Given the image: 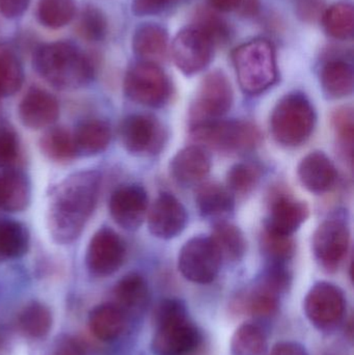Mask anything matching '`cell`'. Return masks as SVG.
<instances>
[{
    "label": "cell",
    "instance_id": "cell-1",
    "mask_svg": "<svg viewBox=\"0 0 354 355\" xmlns=\"http://www.w3.org/2000/svg\"><path fill=\"white\" fill-rule=\"evenodd\" d=\"M101 176L97 171L64 178L50 194L46 223L50 237L60 245L76 241L97 207Z\"/></svg>",
    "mask_w": 354,
    "mask_h": 355
},
{
    "label": "cell",
    "instance_id": "cell-2",
    "mask_svg": "<svg viewBox=\"0 0 354 355\" xmlns=\"http://www.w3.org/2000/svg\"><path fill=\"white\" fill-rule=\"evenodd\" d=\"M33 67L44 80L62 91L81 89L95 75L89 56L69 42H54L37 48L33 54Z\"/></svg>",
    "mask_w": 354,
    "mask_h": 355
},
{
    "label": "cell",
    "instance_id": "cell-3",
    "mask_svg": "<svg viewBox=\"0 0 354 355\" xmlns=\"http://www.w3.org/2000/svg\"><path fill=\"white\" fill-rule=\"evenodd\" d=\"M153 318L155 333L151 346L156 355H191L201 345V333L181 300H162Z\"/></svg>",
    "mask_w": 354,
    "mask_h": 355
},
{
    "label": "cell",
    "instance_id": "cell-4",
    "mask_svg": "<svg viewBox=\"0 0 354 355\" xmlns=\"http://www.w3.org/2000/svg\"><path fill=\"white\" fill-rule=\"evenodd\" d=\"M232 60L239 85L249 95L263 93L278 79L276 51L268 40L241 44L233 52Z\"/></svg>",
    "mask_w": 354,
    "mask_h": 355
},
{
    "label": "cell",
    "instance_id": "cell-5",
    "mask_svg": "<svg viewBox=\"0 0 354 355\" xmlns=\"http://www.w3.org/2000/svg\"><path fill=\"white\" fill-rule=\"evenodd\" d=\"M191 139L204 149L220 153H247L259 147L260 129L249 121L218 120L191 127Z\"/></svg>",
    "mask_w": 354,
    "mask_h": 355
},
{
    "label": "cell",
    "instance_id": "cell-6",
    "mask_svg": "<svg viewBox=\"0 0 354 355\" xmlns=\"http://www.w3.org/2000/svg\"><path fill=\"white\" fill-rule=\"evenodd\" d=\"M315 123V110L310 100L303 94L293 93L276 104L270 119V129L276 143L295 148L310 139Z\"/></svg>",
    "mask_w": 354,
    "mask_h": 355
},
{
    "label": "cell",
    "instance_id": "cell-7",
    "mask_svg": "<svg viewBox=\"0 0 354 355\" xmlns=\"http://www.w3.org/2000/svg\"><path fill=\"white\" fill-rule=\"evenodd\" d=\"M233 99L232 85L224 73L206 75L189 108L191 127L220 120L232 107Z\"/></svg>",
    "mask_w": 354,
    "mask_h": 355
},
{
    "label": "cell",
    "instance_id": "cell-8",
    "mask_svg": "<svg viewBox=\"0 0 354 355\" xmlns=\"http://www.w3.org/2000/svg\"><path fill=\"white\" fill-rule=\"evenodd\" d=\"M124 91L135 103L148 107H161L170 99L172 85L168 75L157 64L141 62L127 72Z\"/></svg>",
    "mask_w": 354,
    "mask_h": 355
},
{
    "label": "cell",
    "instance_id": "cell-9",
    "mask_svg": "<svg viewBox=\"0 0 354 355\" xmlns=\"http://www.w3.org/2000/svg\"><path fill=\"white\" fill-rule=\"evenodd\" d=\"M222 263V256L211 238L195 237L181 248L178 268L193 283L210 284L218 277Z\"/></svg>",
    "mask_w": 354,
    "mask_h": 355
},
{
    "label": "cell",
    "instance_id": "cell-10",
    "mask_svg": "<svg viewBox=\"0 0 354 355\" xmlns=\"http://www.w3.org/2000/svg\"><path fill=\"white\" fill-rule=\"evenodd\" d=\"M303 309L306 316L316 329L333 331L344 318L346 300L338 286L319 282L308 292Z\"/></svg>",
    "mask_w": 354,
    "mask_h": 355
},
{
    "label": "cell",
    "instance_id": "cell-11",
    "mask_svg": "<svg viewBox=\"0 0 354 355\" xmlns=\"http://www.w3.org/2000/svg\"><path fill=\"white\" fill-rule=\"evenodd\" d=\"M161 123L150 114H131L120 127V139L127 152L136 156L155 155L166 143Z\"/></svg>",
    "mask_w": 354,
    "mask_h": 355
},
{
    "label": "cell",
    "instance_id": "cell-12",
    "mask_svg": "<svg viewBox=\"0 0 354 355\" xmlns=\"http://www.w3.org/2000/svg\"><path fill=\"white\" fill-rule=\"evenodd\" d=\"M213 49L211 40L193 25L177 33L170 52L179 70L184 74L193 75L201 72L210 64Z\"/></svg>",
    "mask_w": 354,
    "mask_h": 355
},
{
    "label": "cell",
    "instance_id": "cell-13",
    "mask_svg": "<svg viewBox=\"0 0 354 355\" xmlns=\"http://www.w3.org/2000/svg\"><path fill=\"white\" fill-rule=\"evenodd\" d=\"M351 233L344 220L330 218L324 220L315 231L313 252L316 260L328 272L338 270L348 252Z\"/></svg>",
    "mask_w": 354,
    "mask_h": 355
},
{
    "label": "cell",
    "instance_id": "cell-14",
    "mask_svg": "<svg viewBox=\"0 0 354 355\" xmlns=\"http://www.w3.org/2000/svg\"><path fill=\"white\" fill-rule=\"evenodd\" d=\"M126 246L118 233L104 227L98 230L87 246V269L91 275L106 277L114 275L124 263Z\"/></svg>",
    "mask_w": 354,
    "mask_h": 355
},
{
    "label": "cell",
    "instance_id": "cell-15",
    "mask_svg": "<svg viewBox=\"0 0 354 355\" xmlns=\"http://www.w3.org/2000/svg\"><path fill=\"white\" fill-rule=\"evenodd\" d=\"M148 206L147 191L139 184H126L116 188L108 205L114 223L126 231H136L141 227L147 216Z\"/></svg>",
    "mask_w": 354,
    "mask_h": 355
},
{
    "label": "cell",
    "instance_id": "cell-16",
    "mask_svg": "<svg viewBox=\"0 0 354 355\" xmlns=\"http://www.w3.org/2000/svg\"><path fill=\"white\" fill-rule=\"evenodd\" d=\"M187 213L182 202L172 194H160L148 214V225L152 235L160 239H172L186 227Z\"/></svg>",
    "mask_w": 354,
    "mask_h": 355
},
{
    "label": "cell",
    "instance_id": "cell-17",
    "mask_svg": "<svg viewBox=\"0 0 354 355\" xmlns=\"http://www.w3.org/2000/svg\"><path fill=\"white\" fill-rule=\"evenodd\" d=\"M283 292L264 275L249 289L240 292L232 302L236 314L266 318L276 314Z\"/></svg>",
    "mask_w": 354,
    "mask_h": 355
},
{
    "label": "cell",
    "instance_id": "cell-18",
    "mask_svg": "<svg viewBox=\"0 0 354 355\" xmlns=\"http://www.w3.org/2000/svg\"><path fill=\"white\" fill-rule=\"evenodd\" d=\"M18 116L23 126L30 130L49 128L60 116V103L49 92L35 87L21 100Z\"/></svg>",
    "mask_w": 354,
    "mask_h": 355
},
{
    "label": "cell",
    "instance_id": "cell-19",
    "mask_svg": "<svg viewBox=\"0 0 354 355\" xmlns=\"http://www.w3.org/2000/svg\"><path fill=\"white\" fill-rule=\"evenodd\" d=\"M309 207L287 192H276L270 200L269 219L265 227L292 236L309 217Z\"/></svg>",
    "mask_w": 354,
    "mask_h": 355
},
{
    "label": "cell",
    "instance_id": "cell-20",
    "mask_svg": "<svg viewBox=\"0 0 354 355\" xmlns=\"http://www.w3.org/2000/svg\"><path fill=\"white\" fill-rule=\"evenodd\" d=\"M211 159L206 149L200 146H189L179 151L170 160V175L182 186L201 183L209 175Z\"/></svg>",
    "mask_w": 354,
    "mask_h": 355
},
{
    "label": "cell",
    "instance_id": "cell-21",
    "mask_svg": "<svg viewBox=\"0 0 354 355\" xmlns=\"http://www.w3.org/2000/svg\"><path fill=\"white\" fill-rule=\"evenodd\" d=\"M297 175L303 187L316 194L330 191L338 179L336 166L320 151L312 152L303 158L297 168Z\"/></svg>",
    "mask_w": 354,
    "mask_h": 355
},
{
    "label": "cell",
    "instance_id": "cell-22",
    "mask_svg": "<svg viewBox=\"0 0 354 355\" xmlns=\"http://www.w3.org/2000/svg\"><path fill=\"white\" fill-rule=\"evenodd\" d=\"M31 200V183L24 172L6 168L0 173V209L8 212H22Z\"/></svg>",
    "mask_w": 354,
    "mask_h": 355
},
{
    "label": "cell",
    "instance_id": "cell-23",
    "mask_svg": "<svg viewBox=\"0 0 354 355\" xmlns=\"http://www.w3.org/2000/svg\"><path fill=\"white\" fill-rule=\"evenodd\" d=\"M73 135L77 157H93L103 153L112 141V128L101 120L81 123Z\"/></svg>",
    "mask_w": 354,
    "mask_h": 355
},
{
    "label": "cell",
    "instance_id": "cell-24",
    "mask_svg": "<svg viewBox=\"0 0 354 355\" xmlns=\"http://www.w3.org/2000/svg\"><path fill=\"white\" fill-rule=\"evenodd\" d=\"M132 46L135 54L143 60L141 62L157 64L168 56V33L157 24L143 25L135 31Z\"/></svg>",
    "mask_w": 354,
    "mask_h": 355
},
{
    "label": "cell",
    "instance_id": "cell-25",
    "mask_svg": "<svg viewBox=\"0 0 354 355\" xmlns=\"http://www.w3.org/2000/svg\"><path fill=\"white\" fill-rule=\"evenodd\" d=\"M200 213L206 218L222 219L234 210V196L230 190L218 183L202 184L195 194Z\"/></svg>",
    "mask_w": 354,
    "mask_h": 355
},
{
    "label": "cell",
    "instance_id": "cell-26",
    "mask_svg": "<svg viewBox=\"0 0 354 355\" xmlns=\"http://www.w3.org/2000/svg\"><path fill=\"white\" fill-rule=\"evenodd\" d=\"M89 327L91 333L102 342L118 339L126 327V315L116 304H103L96 306L89 313Z\"/></svg>",
    "mask_w": 354,
    "mask_h": 355
},
{
    "label": "cell",
    "instance_id": "cell-27",
    "mask_svg": "<svg viewBox=\"0 0 354 355\" xmlns=\"http://www.w3.org/2000/svg\"><path fill=\"white\" fill-rule=\"evenodd\" d=\"M320 83L324 93L330 99H341L351 95L354 89L353 67L345 60H330L322 67Z\"/></svg>",
    "mask_w": 354,
    "mask_h": 355
},
{
    "label": "cell",
    "instance_id": "cell-28",
    "mask_svg": "<svg viewBox=\"0 0 354 355\" xmlns=\"http://www.w3.org/2000/svg\"><path fill=\"white\" fill-rule=\"evenodd\" d=\"M28 229L24 223L10 218H0V262L21 258L28 252Z\"/></svg>",
    "mask_w": 354,
    "mask_h": 355
},
{
    "label": "cell",
    "instance_id": "cell-29",
    "mask_svg": "<svg viewBox=\"0 0 354 355\" xmlns=\"http://www.w3.org/2000/svg\"><path fill=\"white\" fill-rule=\"evenodd\" d=\"M39 151L54 162H69L77 157L73 135L62 127H49L39 139Z\"/></svg>",
    "mask_w": 354,
    "mask_h": 355
},
{
    "label": "cell",
    "instance_id": "cell-30",
    "mask_svg": "<svg viewBox=\"0 0 354 355\" xmlns=\"http://www.w3.org/2000/svg\"><path fill=\"white\" fill-rule=\"evenodd\" d=\"M114 298L123 311L143 308L149 297V288L145 277L139 273H129L118 281L114 288Z\"/></svg>",
    "mask_w": 354,
    "mask_h": 355
},
{
    "label": "cell",
    "instance_id": "cell-31",
    "mask_svg": "<svg viewBox=\"0 0 354 355\" xmlns=\"http://www.w3.org/2000/svg\"><path fill=\"white\" fill-rule=\"evenodd\" d=\"M24 83V70L12 46L0 44V97H10L20 91Z\"/></svg>",
    "mask_w": 354,
    "mask_h": 355
},
{
    "label": "cell",
    "instance_id": "cell-32",
    "mask_svg": "<svg viewBox=\"0 0 354 355\" xmlns=\"http://www.w3.org/2000/svg\"><path fill=\"white\" fill-rule=\"evenodd\" d=\"M210 238L218 248L222 261L238 262L247 252L245 235L238 227L232 223H218Z\"/></svg>",
    "mask_w": 354,
    "mask_h": 355
},
{
    "label": "cell",
    "instance_id": "cell-33",
    "mask_svg": "<svg viewBox=\"0 0 354 355\" xmlns=\"http://www.w3.org/2000/svg\"><path fill=\"white\" fill-rule=\"evenodd\" d=\"M267 350L265 331L253 323L240 325L231 339V355H266Z\"/></svg>",
    "mask_w": 354,
    "mask_h": 355
},
{
    "label": "cell",
    "instance_id": "cell-34",
    "mask_svg": "<svg viewBox=\"0 0 354 355\" xmlns=\"http://www.w3.org/2000/svg\"><path fill=\"white\" fill-rule=\"evenodd\" d=\"M18 324L20 331L27 337L41 339L46 337L51 329V312L41 302H31L20 313Z\"/></svg>",
    "mask_w": 354,
    "mask_h": 355
},
{
    "label": "cell",
    "instance_id": "cell-35",
    "mask_svg": "<svg viewBox=\"0 0 354 355\" xmlns=\"http://www.w3.org/2000/svg\"><path fill=\"white\" fill-rule=\"evenodd\" d=\"M326 33L337 40H348L353 35L354 10L348 2L333 4L322 14Z\"/></svg>",
    "mask_w": 354,
    "mask_h": 355
},
{
    "label": "cell",
    "instance_id": "cell-36",
    "mask_svg": "<svg viewBox=\"0 0 354 355\" xmlns=\"http://www.w3.org/2000/svg\"><path fill=\"white\" fill-rule=\"evenodd\" d=\"M37 15L44 26L62 28L76 16V3L74 0H39Z\"/></svg>",
    "mask_w": 354,
    "mask_h": 355
},
{
    "label": "cell",
    "instance_id": "cell-37",
    "mask_svg": "<svg viewBox=\"0 0 354 355\" xmlns=\"http://www.w3.org/2000/svg\"><path fill=\"white\" fill-rule=\"evenodd\" d=\"M261 248L272 264H285L294 254L295 244L292 236L283 235L264 227L261 234Z\"/></svg>",
    "mask_w": 354,
    "mask_h": 355
},
{
    "label": "cell",
    "instance_id": "cell-38",
    "mask_svg": "<svg viewBox=\"0 0 354 355\" xmlns=\"http://www.w3.org/2000/svg\"><path fill=\"white\" fill-rule=\"evenodd\" d=\"M332 125L341 153L349 162H353L354 141V114L348 106L335 110Z\"/></svg>",
    "mask_w": 354,
    "mask_h": 355
},
{
    "label": "cell",
    "instance_id": "cell-39",
    "mask_svg": "<svg viewBox=\"0 0 354 355\" xmlns=\"http://www.w3.org/2000/svg\"><path fill=\"white\" fill-rule=\"evenodd\" d=\"M261 176V168L257 164L249 162L235 164L229 171L227 176V188L232 194H249L255 189Z\"/></svg>",
    "mask_w": 354,
    "mask_h": 355
},
{
    "label": "cell",
    "instance_id": "cell-40",
    "mask_svg": "<svg viewBox=\"0 0 354 355\" xmlns=\"http://www.w3.org/2000/svg\"><path fill=\"white\" fill-rule=\"evenodd\" d=\"M195 26L201 29L215 45H224L228 43L231 37L230 27L228 23L218 16L214 10L207 8H201L197 10L195 16Z\"/></svg>",
    "mask_w": 354,
    "mask_h": 355
},
{
    "label": "cell",
    "instance_id": "cell-41",
    "mask_svg": "<svg viewBox=\"0 0 354 355\" xmlns=\"http://www.w3.org/2000/svg\"><path fill=\"white\" fill-rule=\"evenodd\" d=\"M76 31L85 41L97 43L107 33V21L99 8L87 6L79 16Z\"/></svg>",
    "mask_w": 354,
    "mask_h": 355
},
{
    "label": "cell",
    "instance_id": "cell-42",
    "mask_svg": "<svg viewBox=\"0 0 354 355\" xmlns=\"http://www.w3.org/2000/svg\"><path fill=\"white\" fill-rule=\"evenodd\" d=\"M20 154V143L16 131L0 123V168H12Z\"/></svg>",
    "mask_w": 354,
    "mask_h": 355
},
{
    "label": "cell",
    "instance_id": "cell-43",
    "mask_svg": "<svg viewBox=\"0 0 354 355\" xmlns=\"http://www.w3.org/2000/svg\"><path fill=\"white\" fill-rule=\"evenodd\" d=\"M174 0H133V12L139 16H149L161 12Z\"/></svg>",
    "mask_w": 354,
    "mask_h": 355
},
{
    "label": "cell",
    "instance_id": "cell-44",
    "mask_svg": "<svg viewBox=\"0 0 354 355\" xmlns=\"http://www.w3.org/2000/svg\"><path fill=\"white\" fill-rule=\"evenodd\" d=\"M53 355H85V348L75 338L64 337L56 344Z\"/></svg>",
    "mask_w": 354,
    "mask_h": 355
},
{
    "label": "cell",
    "instance_id": "cell-45",
    "mask_svg": "<svg viewBox=\"0 0 354 355\" xmlns=\"http://www.w3.org/2000/svg\"><path fill=\"white\" fill-rule=\"evenodd\" d=\"M30 0H0V12L6 18L14 19L24 14Z\"/></svg>",
    "mask_w": 354,
    "mask_h": 355
},
{
    "label": "cell",
    "instance_id": "cell-46",
    "mask_svg": "<svg viewBox=\"0 0 354 355\" xmlns=\"http://www.w3.org/2000/svg\"><path fill=\"white\" fill-rule=\"evenodd\" d=\"M322 0H299V15L305 20H314L321 14Z\"/></svg>",
    "mask_w": 354,
    "mask_h": 355
},
{
    "label": "cell",
    "instance_id": "cell-47",
    "mask_svg": "<svg viewBox=\"0 0 354 355\" xmlns=\"http://www.w3.org/2000/svg\"><path fill=\"white\" fill-rule=\"evenodd\" d=\"M269 355H310L305 346L297 342H280L272 347Z\"/></svg>",
    "mask_w": 354,
    "mask_h": 355
},
{
    "label": "cell",
    "instance_id": "cell-48",
    "mask_svg": "<svg viewBox=\"0 0 354 355\" xmlns=\"http://www.w3.org/2000/svg\"><path fill=\"white\" fill-rule=\"evenodd\" d=\"M211 6L220 12H231L238 10L241 0H209Z\"/></svg>",
    "mask_w": 354,
    "mask_h": 355
},
{
    "label": "cell",
    "instance_id": "cell-49",
    "mask_svg": "<svg viewBox=\"0 0 354 355\" xmlns=\"http://www.w3.org/2000/svg\"><path fill=\"white\" fill-rule=\"evenodd\" d=\"M259 8V0H241V3L238 8H240L241 12L245 16H254V15L257 14Z\"/></svg>",
    "mask_w": 354,
    "mask_h": 355
},
{
    "label": "cell",
    "instance_id": "cell-50",
    "mask_svg": "<svg viewBox=\"0 0 354 355\" xmlns=\"http://www.w3.org/2000/svg\"><path fill=\"white\" fill-rule=\"evenodd\" d=\"M2 342H3V339H2V336H0V345H1Z\"/></svg>",
    "mask_w": 354,
    "mask_h": 355
}]
</instances>
